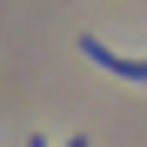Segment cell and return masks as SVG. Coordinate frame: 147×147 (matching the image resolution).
Returning <instances> with one entry per match:
<instances>
[{"mask_svg":"<svg viewBox=\"0 0 147 147\" xmlns=\"http://www.w3.org/2000/svg\"><path fill=\"white\" fill-rule=\"evenodd\" d=\"M80 54H87L94 67H107V74H120V80H147V60H127V54H114V47H107V40H94V34L80 40Z\"/></svg>","mask_w":147,"mask_h":147,"instance_id":"1","label":"cell"},{"mask_svg":"<svg viewBox=\"0 0 147 147\" xmlns=\"http://www.w3.org/2000/svg\"><path fill=\"white\" fill-rule=\"evenodd\" d=\"M27 147H47V134H34V140H27Z\"/></svg>","mask_w":147,"mask_h":147,"instance_id":"2","label":"cell"}]
</instances>
